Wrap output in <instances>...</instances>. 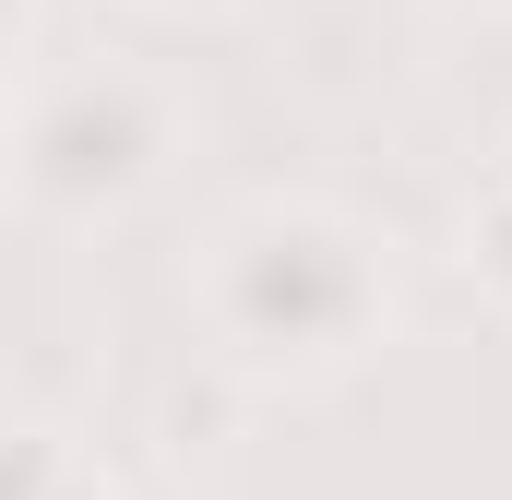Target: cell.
Masks as SVG:
<instances>
[{
    "label": "cell",
    "instance_id": "1",
    "mask_svg": "<svg viewBox=\"0 0 512 500\" xmlns=\"http://www.w3.org/2000/svg\"><path fill=\"white\" fill-rule=\"evenodd\" d=\"M393 310H405V262L334 191H251L239 215H215V239L191 262L203 358L262 381V393L346 381L393 334Z\"/></svg>",
    "mask_w": 512,
    "mask_h": 500
},
{
    "label": "cell",
    "instance_id": "2",
    "mask_svg": "<svg viewBox=\"0 0 512 500\" xmlns=\"http://www.w3.org/2000/svg\"><path fill=\"white\" fill-rule=\"evenodd\" d=\"M179 143H191L179 84L131 48H84L0 108V191L36 227H120L179 167Z\"/></svg>",
    "mask_w": 512,
    "mask_h": 500
},
{
    "label": "cell",
    "instance_id": "3",
    "mask_svg": "<svg viewBox=\"0 0 512 500\" xmlns=\"http://www.w3.org/2000/svg\"><path fill=\"white\" fill-rule=\"evenodd\" d=\"M72 477H84V453L48 417H0V500H60Z\"/></svg>",
    "mask_w": 512,
    "mask_h": 500
},
{
    "label": "cell",
    "instance_id": "4",
    "mask_svg": "<svg viewBox=\"0 0 512 500\" xmlns=\"http://www.w3.org/2000/svg\"><path fill=\"white\" fill-rule=\"evenodd\" d=\"M36 24H48V0H0V60H24V48H36Z\"/></svg>",
    "mask_w": 512,
    "mask_h": 500
},
{
    "label": "cell",
    "instance_id": "5",
    "mask_svg": "<svg viewBox=\"0 0 512 500\" xmlns=\"http://www.w3.org/2000/svg\"><path fill=\"white\" fill-rule=\"evenodd\" d=\"M143 12H179V24H203V12H239V0H143Z\"/></svg>",
    "mask_w": 512,
    "mask_h": 500
},
{
    "label": "cell",
    "instance_id": "6",
    "mask_svg": "<svg viewBox=\"0 0 512 500\" xmlns=\"http://www.w3.org/2000/svg\"><path fill=\"white\" fill-rule=\"evenodd\" d=\"M60 500H120V489H108V477H96V465H84V477H72V489H60Z\"/></svg>",
    "mask_w": 512,
    "mask_h": 500
},
{
    "label": "cell",
    "instance_id": "7",
    "mask_svg": "<svg viewBox=\"0 0 512 500\" xmlns=\"http://www.w3.org/2000/svg\"><path fill=\"white\" fill-rule=\"evenodd\" d=\"M501 203H512V167H501Z\"/></svg>",
    "mask_w": 512,
    "mask_h": 500
}]
</instances>
